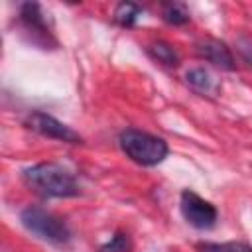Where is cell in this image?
<instances>
[{
	"label": "cell",
	"mask_w": 252,
	"mask_h": 252,
	"mask_svg": "<svg viewBox=\"0 0 252 252\" xmlns=\"http://www.w3.org/2000/svg\"><path fill=\"white\" fill-rule=\"evenodd\" d=\"M26 126L32 128L33 132L45 136V138H53V140H61V142H67V144H81L83 138L73 130L69 128L67 124L59 122L57 118L45 114V112H32L28 118H26Z\"/></svg>",
	"instance_id": "cell-5"
},
{
	"label": "cell",
	"mask_w": 252,
	"mask_h": 252,
	"mask_svg": "<svg viewBox=\"0 0 252 252\" xmlns=\"http://www.w3.org/2000/svg\"><path fill=\"white\" fill-rule=\"evenodd\" d=\"M148 53H150L152 59H156L158 63H161V65H165V67H177V65H179V55H177V51H175L169 43H165V41H156V43H152V45L148 47Z\"/></svg>",
	"instance_id": "cell-9"
},
{
	"label": "cell",
	"mask_w": 252,
	"mask_h": 252,
	"mask_svg": "<svg viewBox=\"0 0 252 252\" xmlns=\"http://www.w3.org/2000/svg\"><path fill=\"white\" fill-rule=\"evenodd\" d=\"M130 248H132V242H130L128 234L116 232V234L110 238V242H106V244L100 248V252H128Z\"/></svg>",
	"instance_id": "cell-13"
},
{
	"label": "cell",
	"mask_w": 252,
	"mask_h": 252,
	"mask_svg": "<svg viewBox=\"0 0 252 252\" xmlns=\"http://www.w3.org/2000/svg\"><path fill=\"white\" fill-rule=\"evenodd\" d=\"M120 148L132 161L140 165H158L167 156V144L161 138L134 128L120 134Z\"/></svg>",
	"instance_id": "cell-2"
},
{
	"label": "cell",
	"mask_w": 252,
	"mask_h": 252,
	"mask_svg": "<svg viewBox=\"0 0 252 252\" xmlns=\"http://www.w3.org/2000/svg\"><path fill=\"white\" fill-rule=\"evenodd\" d=\"M161 18L171 26H183L189 22V10L181 2H167V4H163Z\"/></svg>",
	"instance_id": "cell-10"
},
{
	"label": "cell",
	"mask_w": 252,
	"mask_h": 252,
	"mask_svg": "<svg viewBox=\"0 0 252 252\" xmlns=\"http://www.w3.org/2000/svg\"><path fill=\"white\" fill-rule=\"evenodd\" d=\"M20 20L28 32H35L49 39V30L45 24V16L41 12V6L37 2H26L20 8Z\"/></svg>",
	"instance_id": "cell-7"
},
{
	"label": "cell",
	"mask_w": 252,
	"mask_h": 252,
	"mask_svg": "<svg viewBox=\"0 0 252 252\" xmlns=\"http://www.w3.org/2000/svg\"><path fill=\"white\" fill-rule=\"evenodd\" d=\"M201 252H252V246L246 242H205L199 244Z\"/></svg>",
	"instance_id": "cell-12"
},
{
	"label": "cell",
	"mask_w": 252,
	"mask_h": 252,
	"mask_svg": "<svg viewBox=\"0 0 252 252\" xmlns=\"http://www.w3.org/2000/svg\"><path fill=\"white\" fill-rule=\"evenodd\" d=\"M138 16H140V6L134 4V2H122V4H118L116 10H114V20H116L120 26H124V28L134 26L136 20H138Z\"/></svg>",
	"instance_id": "cell-11"
},
{
	"label": "cell",
	"mask_w": 252,
	"mask_h": 252,
	"mask_svg": "<svg viewBox=\"0 0 252 252\" xmlns=\"http://www.w3.org/2000/svg\"><path fill=\"white\" fill-rule=\"evenodd\" d=\"M238 51H240V55L244 57V61H246L248 65H252V41L246 39V37L238 39Z\"/></svg>",
	"instance_id": "cell-14"
},
{
	"label": "cell",
	"mask_w": 252,
	"mask_h": 252,
	"mask_svg": "<svg viewBox=\"0 0 252 252\" xmlns=\"http://www.w3.org/2000/svg\"><path fill=\"white\" fill-rule=\"evenodd\" d=\"M185 79H187V85L193 91H197L199 94H207V96L217 94V91L220 87L219 81H217V77L213 73H209L207 69H203V67H197V69L187 71Z\"/></svg>",
	"instance_id": "cell-8"
},
{
	"label": "cell",
	"mask_w": 252,
	"mask_h": 252,
	"mask_svg": "<svg viewBox=\"0 0 252 252\" xmlns=\"http://www.w3.org/2000/svg\"><path fill=\"white\" fill-rule=\"evenodd\" d=\"M26 183L43 197H77L75 175L59 163H37L24 171Z\"/></svg>",
	"instance_id": "cell-1"
},
{
	"label": "cell",
	"mask_w": 252,
	"mask_h": 252,
	"mask_svg": "<svg viewBox=\"0 0 252 252\" xmlns=\"http://www.w3.org/2000/svg\"><path fill=\"white\" fill-rule=\"evenodd\" d=\"M20 220L30 232H33L41 240H47L53 244H63L71 236L67 224L59 217L51 215L49 211H45L41 207H26L20 215Z\"/></svg>",
	"instance_id": "cell-3"
},
{
	"label": "cell",
	"mask_w": 252,
	"mask_h": 252,
	"mask_svg": "<svg viewBox=\"0 0 252 252\" xmlns=\"http://www.w3.org/2000/svg\"><path fill=\"white\" fill-rule=\"evenodd\" d=\"M197 53L207 59L209 63L224 69V71H232L234 69V57L230 53V49L226 47L224 41L215 39V37H205L197 43Z\"/></svg>",
	"instance_id": "cell-6"
},
{
	"label": "cell",
	"mask_w": 252,
	"mask_h": 252,
	"mask_svg": "<svg viewBox=\"0 0 252 252\" xmlns=\"http://www.w3.org/2000/svg\"><path fill=\"white\" fill-rule=\"evenodd\" d=\"M181 215L195 228H211L217 222V209L197 193L185 189L181 193Z\"/></svg>",
	"instance_id": "cell-4"
}]
</instances>
